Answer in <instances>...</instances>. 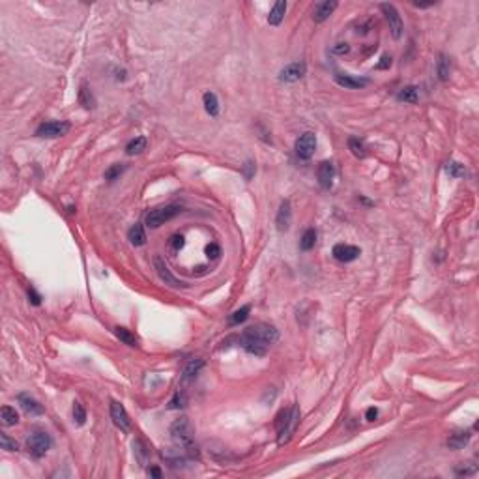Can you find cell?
<instances>
[{
  "label": "cell",
  "instance_id": "obj_36",
  "mask_svg": "<svg viewBox=\"0 0 479 479\" xmlns=\"http://www.w3.org/2000/svg\"><path fill=\"white\" fill-rule=\"evenodd\" d=\"M0 446H2V449H6V451H17L19 449V444L15 440H11L8 435L0 436Z\"/></svg>",
  "mask_w": 479,
  "mask_h": 479
},
{
  "label": "cell",
  "instance_id": "obj_4",
  "mask_svg": "<svg viewBox=\"0 0 479 479\" xmlns=\"http://www.w3.org/2000/svg\"><path fill=\"white\" fill-rule=\"evenodd\" d=\"M178 213H180V206H176V204H170V206H165V208H157V210L148 212V215H146V225L150 229H157V227H161L163 223L170 221Z\"/></svg>",
  "mask_w": 479,
  "mask_h": 479
},
{
  "label": "cell",
  "instance_id": "obj_28",
  "mask_svg": "<svg viewBox=\"0 0 479 479\" xmlns=\"http://www.w3.org/2000/svg\"><path fill=\"white\" fill-rule=\"evenodd\" d=\"M446 172L453 178H464L466 176V170H464V165H460L457 161H447L446 163Z\"/></svg>",
  "mask_w": 479,
  "mask_h": 479
},
{
  "label": "cell",
  "instance_id": "obj_31",
  "mask_svg": "<svg viewBox=\"0 0 479 479\" xmlns=\"http://www.w3.org/2000/svg\"><path fill=\"white\" fill-rule=\"evenodd\" d=\"M114 333H116V337H118L122 343H125L127 346H137V339H135V335L129 333L125 328H116V330H114Z\"/></svg>",
  "mask_w": 479,
  "mask_h": 479
},
{
  "label": "cell",
  "instance_id": "obj_45",
  "mask_svg": "<svg viewBox=\"0 0 479 479\" xmlns=\"http://www.w3.org/2000/svg\"><path fill=\"white\" fill-rule=\"evenodd\" d=\"M376 416H378V410L371 406V408L367 410V419H369V421H375V419H376Z\"/></svg>",
  "mask_w": 479,
  "mask_h": 479
},
{
  "label": "cell",
  "instance_id": "obj_39",
  "mask_svg": "<svg viewBox=\"0 0 479 479\" xmlns=\"http://www.w3.org/2000/svg\"><path fill=\"white\" fill-rule=\"evenodd\" d=\"M206 255H208V258H212V260L219 258V255H221V249H219V245H217V244H210L208 247H206Z\"/></svg>",
  "mask_w": 479,
  "mask_h": 479
},
{
  "label": "cell",
  "instance_id": "obj_15",
  "mask_svg": "<svg viewBox=\"0 0 479 479\" xmlns=\"http://www.w3.org/2000/svg\"><path fill=\"white\" fill-rule=\"evenodd\" d=\"M17 401L22 406V410L26 414H30V416H42L43 414V406L36 401V399L28 397V395H19Z\"/></svg>",
  "mask_w": 479,
  "mask_h": 479
},
{
  "label": "cell",
  "instance_id": "obj_5",
  "mask_svg": "<svg viewBox=\"0 0 479 479\" xmlns=\"http://www.w3.org/2000/svg\"><path fill=\"white\" fill-rule=\"evenodd\" d=\"M53 446V440H51V436L43 433V431H36L30 435L28 438V449H30V453H32L34 457H43L45 453L51 449Z\"/></svg>",
  "mask_w": 479,
  "mask_h": 479
},
{
  "label": "cell",
  "instance_id": "obj_46",
  "mask_svg": "<svg viewBox=\"0 0 479 479\" xmlns=\"http://www.w3.org/2000/svg\"><path fill=\"white\" fill-rule=\"evenodd\" d=\"M148 476H152V478H161V470H159V468H150V470H148Z\"/></svg>",
  "mask_w": 479,
  "mask_h": 479
},
{
  "label": "cell",
  "instance_id": "obj_2",
  "mask_svg": "<svg viewBox=\"0 0 479 479\" xmlns=\"http://www.w3.org/2000/svg\"><path fill=\"white\" fill-rule=\"evenodd\" d=\"M300 423V408L298 406H292L289 410H283L277 419V444L283 446L287 444L292 435L296 433V427Z\"/></svg>",
  "mask_w": 479,
  "mask_h": 479
},
{
  "label": "cell",
  "instance_id": "obj_23",
  "mask_svg": "<svg viewBox=\"0 0 479 479\" xmlns=\"http://www.w3.org/2000/svg\"><path fill=\"white\" fill-rule=\"evenodd\" d=\"M470 440V433H455V435L449 436L447 440V446L451 449H462V447L468 444Z\"/></svg>",
  "mask_w": 479,
  "mask_h": 479
},
{
  "label": "cell",
  "instance_id": "obj_19",
  "mask_svg": "<svg viewBox=\"0 0 479 479\" xmlns=\"http://www.w3.org/2000/svg\"><path fill=\"white\" fill-rule=\"evenodd\" d=\"M242 346H244L245 350L249 352V354H255V356H264L266 354V345H262V343H258L255 339H249V337H242Z\"/></svg>",
  "mask_w": 479,
  "mask_h": 479
},
{
  "label": "cell",
  "instance_id": "obj_10",
  "mask_svg": "<svg viewBox=\"0 0 479 479\" xmlns=\"http://www.w3.org/2000/svg\"><path fill=\"white\" fill-rule=\"evenodd\" d=\"M111 417L116 427H120L122 431H129V427H131L129 416L118 401H111Z\"/></svg>",
  "mask_w": 479,
  "mask_h": 479
},
{
  "label": "cell",
  "instance_id": "obj_7",
  "mask_svg": "<svg viewBox=\"0 0 479 479\" xmlns=\"http://www.w3.org/2000/svg\"><path fill=\"white\" fill-rule=\"evenodd\" d=\"M314 150H316V137L311 131L303 133L296 141V156L300 157V159H311Z\"/></svg>",
  "mask_w": 479,
  "mask_h": 479
},
{
  "label": "cell",
  "instance_id": "obj_42",
  "mask_svg": "<svg viewBox=\"0 0 479 479\" xmlns=\"http://www.w3.org/2000/svg\"><path fill=\"white\" fill-rule=\"evenodd\" d=\"M28 298H30V301H32L34 305H40V303H42V296H40V294H38L32 287L28 289Z\"/></svg>",
  "mask_w": 479,
  "mask_h": 479
},
{
  "label": "cell",
  "instance_id": "obj_40",
  "mask_svg": "<svg viewBox=\"0 0 479 479\" xmlns=\"http://www.w3.org/2000/svg\"><path fill=\"white\" fill-rule=\"evenodd\" d=\"M184 244H186V238L182 234H176V236H172V240H170V245H172V249H182L184 247Z\"/></svg>",
  "mask_w": 479,
  "mask_h": 479
},
{
  "label": "cell",
  "instance_id": "obj_34",
  "mask_svg": "<svg viewBox=\"0 0 479 479\" xmlns=\"http://www.w3.org/2000/svg\"><path fill=\"white\" fill-rule=\"evenodd\" d=\"M79 101L86 107V109H92L94 107V98H92V94H90V90L83 84L81 86V90H79Z\"/></svg>",
  "mask_w": 479,
  "mask_h": 479
},
{
  "label": "cell",
  "instance_id": "obj_14",
  "mask_svg": "<svg viewBox=\"0 0 479 479\" xmlns=\"http://www.w3.org/2000/svg\"><path fill=\"white\" fill-rule=\"evenodd\" d=\"M154 264H156V271H157V275L161 277V281H165V283L170 285V287H178V285H182L178 279L170 273V270H168V266L165 264V260H163L161 256H156V258H154Z\"/></svg>",
  "mask_w": 479,
  "mask_h": 479
},
{
  "label": "cell",
  "instance_id": "obj_30",
  "mask_svg": "<svg viewBox=\"0 0 479 479\" xmlns=\"http://www.w3.org/2000/svg\"><path fill=\"white\" fill-rule=\"evenodd\" d=\"M348 148H350V152H352L356 157H365V154H367L363 143H361L359 139H356V137H350V139H348Z\"/></svg>",
  "mask_w": 479,
  "mask_h": 479
},
{
  "label": "cell",
  "instance_id": "obj_12",
  "mask_svg": "<svg viewBox=\"0 0 479 479\" xmlns=\"http://www.w3.org/2000/svg\"><path fill=\"white\" fill-rule=\"evenodd\" d=\"M275 223H277L279 232H287V230L290 229V223H292V206H290V201L281 202Z\"/></svg>",
  "mask_w": 479,
  "mask_h": 479
},
{
  "label": "cell",
  "instance_id": "obj_38",
  "mask_svg": "<svg viewBox=\"0 0 479 479\" xmlns=\"http://www.w3.org/2000/svg\"><path fill=\"white\" fill-rule=\"evenodd\" d=\"M186 404V395L184 393H180V391H176V395L172 397V401L168 402V408L170 410H174V408H182Z\"/></svg>",
  "mask_w": 479,
  "mask_h": 479
},
{
  "label": "cell",
  "instance_id": "obj_11",
  "mask_svg": "<svg viewBox=\"0 0 479 479\" xmlns=\"http://www.w3.org/2000/svg\"><path fill=\"white\" fill-rule=\"evenodd\" d=\"M316 176H318V184L322 189H330L332 184H333V176H335V167L333 163L330 161H322L318 165V170H316Z\"/></svg>",
  "mask_w": 479,
  "mask_h": 479
},
{
  "label": "cell",
  "instance_id": "obj_3",
  "mask_svg": "<svg viewBox=\"0 0 479 479\" xmlns=\"http://www.w3.org/2000/svg\"><path fill=\"white\" fill-rule=\"evenodd\" d=\"M245 337H249V339H255L258 343H262V345H273L275 341L279 339V332L275 326H271V324H255V326H249L247 330H245Z\"/></svg>",
  "mask_w": 479,
  "mask_h": 479
},
{
  "label": "cell",
  "instance_id": "obj_18",
  "mask_svg": "<svg viewBox=\"0 0 479 479\" xmlns=\"http://www.w3.org/2000/svg\"><path fill=\"white\" fill-rule=\"evenodd\" d=\"M202 367H204V361L202 359H191L189 363L186 365V369H184V373H182V382H191V380L201 373Z\"/></svg>",
  "mask_w": 479,
  "mask_h": 479
},
{
  "label": "cell",
  "instance_id": "obj_33",
  "mask_svg": "<svg viewBox=\"0 0 479 479\" xmlns=\"http://www.w3.org/2000/svg\"><path fill=\"white\" fill-rule=\"evenodd\" d=\"M135 453H137V458H139V462H141V466H145L146 460H148V449L146 446L143 444V440H135Z\"/></svg>",
  "mask_w": 479,
  "mask_h": 479
},
{
  "label": "cell",
  "instance_id": "obj_8",
  "mask_svg": "<svg viewBox=\"0 0 479 479\" xmlns=\"http://www.w3.org/2000/svg\"><path fill=\"white\" fill-rule=\"evenodd\" d=\"M380 10L384 11L386 19L390 22V30H391V34H393V38H401L402 19H401V15H399V11H397V8H395L393 4H382Z\"/></svg>",
  "mask_w": 479,
  "mask_h": 479
},
{
  "label": "cell",
  "instance_id": "obj_24",
  "mask_svg": "<svg viewBox=\"0 0 479 479\" xmlns=\"http://www.w3.org/2000/svg\"><path fill=\"white\" fill-rule=\"evenodd\" d=\"M202 100H204V109H206V112H208L210 116H217V112H219V103H217L215 94H213V92H206Z\"/></svg>",
  "mask_w": 479,
  "mask_h": 479
},
{
  "label": "cell",
  "instance_id": "obj_9",
  "mask_svg": "<svg viewBox=\"0 0 479 479\" xmlns=\"http://www.w3.org/2000/svg\"><path fill=\"white\" fill-rule=\"evenodd\" d=\"M332 255L339 262H352V260H356L357 256L361 255V251H359V247H356V245L337 244L333 247V251H332Z\"/></svg>",
  "mask_w": 479,
  "mask_h": 479
},
{
  "label": "cell",
  "instance_id": "obj_22",
  "mask_svg": "<svg viewBox=\"0 0 479 479\" xmlns=\"http://www.w3.org/2000/svg\"><path fill=\"white\" fill-rule=\"evenodd\" d=\"M314 244H316V230L314 229H307L300 240V249L301 251H311L312 247H314Z\"/></svg>",
  "mask_w": 479,
  "mask_h": 479
},
{
  "label": "cell",
  "instance_id": "obj_6",
  "mask_svg": "<svg viewBox=\"0 0 479 479\" xmlns=\"http://www.w3.org/2000/svg\"><path fill=\"white\" fill-rule=\"evenodd\" d=\"M69 124L67 122H58V120H51V122L42 124L38 129H36V135L38 137H49V139H56V137H62L69 131Z\"/></svg>",
  "mask_w": 479,
  "mask_h": 479
},
{
  "label": "cell",
  "instance_id": "obj_29",
  "mask_svg": "<svg viewBox=\"0 0 479 479\" xmlns=\"http://www.w3.org/2000/svg\"><path fill=\"white\" fill-rule=\"evenodd\" d=\"M399 100L406 101V103H416V101L419 100L417 88H416V86H404V88L399 92Z\"/></svg>",
  "mask_w": 479,
  "mask_h": 479
},
{
  "label": "cell",
  "instance_id": "obj_41",
  "mask_svg": "<svg viewBox=\"0 0 479 479\" xmlns=\"http://www.w3.org/2000/svg\"><path fill=\"white\" fill-rule=\"evenodd\" d=\"M244 174H245V178H247V180L255 174V165H253V161H247V163L244 165Z\"/></svg>",
  "mask_w": 479,
  "mask_h": 479
},
{
  "label": "cell",
  "instance_id": "obj_17",
  "mask_svg": "<svg viewBox=\"0 0 479 479\" xmlns=\"http://www.w3.org/2000/svg\"><path fill=\"white\" fill-rule=\"evenodd\" d=\"M335 83H337L339 86H345V88H350V90L363 88V86H367L369 84L367 79H354V77H350V75H335Z\"/></svg>",
  "mask_w": 479,
  "mask_h": 479
},
{
  "label": "cell",
  "instance_id": "obj_37",
  "mask_svg": "<svg viewBox=\"0 0 479 479\" xmlns=\"http://www.w3.org/2000/svg\"><path fill=\"white\" fill-rule=\"evenodd\" d=\"M124 170H125V167L124 165H112L111 168H107L105 170V178L109 180V182H112V180H116L120 174H122Z\"/></svg>",
  "mask_w": 479,
  "mask_h": 479
},
{
  "label": "cell",
  "instance_id": "obj_21",
  "mask_svg": "<svg viewBox=\"0 0 479 479\" xmlns=\"http://www.w3.org/2000/svg\"><path fill=\"white\" fill-rule=\"evenodd\" d=\"M127 238H129V242L135 245V247H139V245H145L146 244V234H145V229H143V225L135 223L131 229H129V232H127Z\"/></svg>",
  "mask_w": 479,
  "mask_h": 479
},
{
  "label": "cell",
  "instance_id": "obj_25",
  "mask_svg": "<svg viewBox=\"0 0 479 479\" xmlns=\"http://www.w3.org/2000/svg\"><path fill=\"white\" fill-rule=\"evenodd\" d=\"M146 145H148L146 137H137V139H133L129 145L125 146V152H127L129 156H137V154H141L143 150H146Z\"/></svg>",
  "mask_w": 479,
  "mask_h": 479
},
{
  "label": "cell",
  "instance_id": "obj_26",
  "mask_svg": "<svg viewBox=\"0 0 479 479\" xmlns=\"http://www.w3.org/2000/svg\"><path fill=\"white\" fill-rule=\"evenodd\" d=\"M0 416H2V425L4 427H11V425H15L19 421V416L15 412V408H11V406H4Z\"/></svg>",
  "mask_w": 479,
  "mask_h": 479
},
{
  "label": "cell",
  "instance_id": "obj_20",
  "mask_svg": "<svg viewBox=\"0 0 479 479\" xmlns=\"http://www.w3.org/2000/svg\"><path fill=\"white\" fill-rule=\"evenodd\" d=\"M285 11H287V2H275V6L271 8L270 15H268V22L273 26L281 24L283 17H285Z\"/></svg>",
  "mask_w": 479,
  "mask_h": 479
},
{
  "label": "cell",
  "instance_id": "obj_35",
  "mask_svg": "<svg viewBox=\"0 0 479 479\" xmlns=\"http://www.w3.org/2000/svg\"><path fill=\"white\" fill-rule=\"evenodd\" d=\"M438 77H440V81H447V77H449V60L446 56H440V60H438Z\"/></svg>",
  "mask_w": 479,
  "mask_h": 479
},
{
  "label": "cell",
  "instance_id": "obj_1",
  "mask_svg": "<svg viewBox=\"0 0 479 479\" xmlns=\"http://www.w3.org/2000/svg\"><path fill=\"white\" fill-rule=\"evenodd\" d=\"M170 436H172L174 444L182 449L191 451V453H193V449H197L195 447V431H193V425L187 417H180L170 425Z\"/></svg>",
  "mask_w": 479,
  "mask_h": 479
},
{
  "label": "cell",
  "instance_id": "obj_44",
  "mask_svg": "<svg viewBox=\"0 0 479 479\" xmlns=\"http://www.w3.org/2000/svg\"><path fill=\"white\" fill-rule=\"evenodd\" d=\"M333 51H335V53H339V55H346V53L350 51V47H348V45H346V43H339V45H337V47H335V49H333Z\"/></svg>",
  "mask_w": 479,
  "mask_h": 479
},
{
  "label": "cell",
  "instance_id": "obj_27",
  "mask_svg": "<svg viewBox=\"0 0 479 479\" xmlns=\"http://www.w3.org/2000/svg\"><path fill=\"white\" fill-rule=\"evenodd\" d=\"M249 312H251V307L249 305H244V307H240L238 311H234L230 314V318H229V324L230 326H238V324H242L247 320V316H249Z\"/></svg>",
  "mask_w": 479,
  "mask_h": 479
},
{
  "label": "cell",
  "instance_id": "obj_16",
  "mask_svg": "<svg viewBox=\"0 0 479 479\" xmlns=\"http://www.w3.org/2000/svg\"><path fill=\"white\" fill-rule=\"evenodd\" d=\"M335 8H337V2H320V4H316V8H314V13H312V19L316 22H322V21H326L332 13L335 11Z\"/></svg>",
  "mask_w": 479,
  "mask_h": 479
},
{
  "label": "cell",
  "instance_id": "obj_43",
  "mask_svg": "<svg viewBox=\"0 0 479 479\" xmlns=\"http://www.w3.org/2000/svg\"><path fill=\"white\" fill-rule=\"evenodd\" d=\"M391 66V56H382V62L376 64V69H388Z\"/></svg>",
  "mask_w": 479,
  "mask_h": 479
},
{
  "label": "cell",
  "instance_id": "obj_13",
  "mask_svg": "<svg viewBox=\"0 0 479 479\" xmlns=\"http://www.w3.org/2000/svg\"><path fill=\"white\" fill-rule=\"evenodd\" d=\"M305 71H307V67L303 62H294V64H290L287 66L283 71H281V81H285V83H296V81H300L303 75H305Z\"/></svg>",
  "mask_w": 479,
  "mask_h": 479
},
{
  "label": "cell",
  "instance_id": "obj_32",
  "mask_svg": "<svg viewBox=\"0 0 479 479\" xmlns=\"http://www.w3.org/2000/svg\"><path fill=\"white\" fill-rule=\"evenodd\" d=\"M73 421L77 425H84V421H86V410H84V406L77 401L73 402Z\"/></svg>",
  "mask_w": 479,
  "mask_h": 479
}]
</instances>
